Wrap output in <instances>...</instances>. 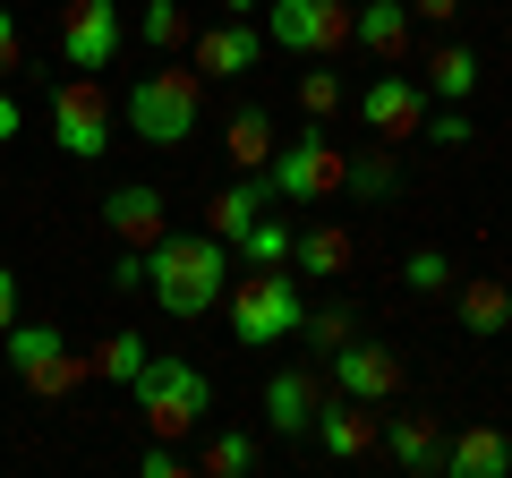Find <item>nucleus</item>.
<instances>
[{"label": "nucleus", "mask_w": 512, "mask_h": 478, "mask_svg": "<svg viewBox=\"0 0 512 478\" xmlns=\"http://www.w3.org/2000/svg\"><path fill=\"white\" fill-rule=\"evenodd\" d=\"M120 0H69L60 9V60L69 69H86V77H103L111 60H120Z\"/></svg>", "instance_id": "nucleus-9"}, {"label": "nucleus", "mask_w": 512, "mask_h": 478, "mask_svg": "<svg viewBox=\"0 0 512 478\" xmlns=\"http://www.w3.org/2000/svg\"><path fill=\"white\" fill-rule=\"evenodd\" d=\"M128 393H137V410H146L154 436H197V427L214 419V385H205L197 359H146Z\"/></svg>", "instance_id": "nucleus-4"}, {"label": "nucleus", "mask_w": 512, "mask_h": 478, "mask_svg": "<svg viewBox=\"0 0 512 478\" xmlns=\"http://www.w3.org/2000/svg\"><path fill=\"white\" fill-rule=\"evenodd\" d=\"M350 265H359V248H350L342 222H308V231H291V274H308V282H342Z\"/></svg>", "instance_id": "nucleus-17"}, {"label": "nucleus", "mask_w": 512, "mask_h": 478, "mask_svg": "<svg viewBox=\"0 0 512 478\" xmlns=\"http://www.w3.org/2000/svg\"><path fill=\"white\" fill-rule=\"evenodd\" d=\"M154 359V342L146 333H111L103 350H94V376H111V385H137V368Z\"/></svg>", "instance_id": "nucleus-26"}, {"label": "nucleus", "mask_w": 512, "mask_h": 478, "mask_svg": "<svg viewBox=\"0 0 512 478\" xmlns=\"http://www.w3.org/2000/svg\"><path fill=\"white\" fill-rule=\"evenodd\" d=\"M120 120H128L137 146H188L197 120H205V77L197 69H171V60H146V77H137L128 103H120Z\"/></svg>", "instance_id": "nucleus-2"}, {"label": "nucleus", "mask_w": 512, "mask_h": 478, "mask_svg": "<svg viewBox=\"0 0 512 478\" xmlns=\"http://www.w3.org/2000/svg\"><path fill=\"white\" fill-rule=\"evenodd\" d=\"M197 470H205V478H248V470H256V436H214V444L197 453Z\"/></svg>", "instance_id": "nucleus-31"}, {"label": "nucleus", "mask_w": 512, "mask_h": 478, "mask_svg": "<svg viewBox=\"0 0 512 478\" xmlns=\"http://www.w3.org/2000/svg\"><path fill=\"white\" fill-rule=\"evenodd\" d=\"M137 470H146V478H188V470H197V461H188V453H180V444H171V436H154Z\"/></svg>", "instance_id": "nucleus-32"}, {"label": "nucleus", "mask_w": 512, "mask_h": 478, "mask_svg": "<svg viewBox=\"0 0 512 478\" xmlns=\"http://www.w3.org/2000/svg\"><path fill=\"white\" fill-rule=\"evenodd\" d=\"M512 470V436L495 419H470L461 436H444V478H504Z\"/></svg>", "instance_id": "nucleus-16"}, {"label": "nucleus", "mask_w": 512, "mask_h": 478, "mask_svg": "<svg viewBox=\"0 0 512 478\" xmlns=\"http://www.w3.org/2000/svg\"><path fill=\"white\" fill-rule=\"evenodd\" d=\"M231 257H239V265H291V222H274V214H256L248 231L231 239Z\"/></svg>", "instance_id": "nucleus-25"}, {"label": "nucleus", "mask_w": 512, "mask_h": 478, "mask_svg": "<svg viewBox=\"0 0 512 478\" xmlns=\"http://www.w3.org/2000/svg\"><path fill=\"white\" fill-rule=\"evenodd\" d=\"M410 35H419V18H410L402 0H350V43L376 60H410Z\"/></svg>", "instance_id": "nucleus-15"}, {"label": "nucleus", "mask_w": 512, "mask_h": 478, "mask_svg": "<svg viewBox=\"0 0 512 478\" xmlns=\"http://www.w3.org/2000/svg\"><path fill=\"white\" fill-rule=\"evenodd\" d=\"M188 52H197V77H248L256 60H265V26H239V18L197 26V35H188Z\"/></svg>", "instance_id": "nucleus-12"}, {"label": "nucleus", "mask_w": 512, "mask_h": 478, "mask_svg": "<svg viewBox=\"0 0 512 478\" xmlns=\"http://www.w3.org/2000/svg\"><path fill=\"white\" fill-rule=\"evenodd\" d=\"M427 120V86L419 77H367L359 86V129L384 137V146H402V137H419Z\"/></svg>", "instance_id": "nucleus-11"}, {"label": "nucleus", "mask_w": 512, "mask_h": 478, "mask_svg": "<svg viewBox=\"0 0 512 478\" xmlns=\"http://www.w3.org/2000/svg\"><path fill=\"white\" fill-rule=\"evenodd\" d=\"M171 205H163V188H146V180H128V188H111L103 197V231L120 239V248H154V239L171 231Z\"/></svg>", "instance_id": "nucleus-13"}, {"label": "nucleus", "mask_w": 512, "mask_h": 478, "mask_svg": "<svg viewBox=\"0 0 512 478\" xmlns=\"http://www.w3.org/2000/svg\"><path fill=\"white\" fill-rule=\"evenodd\" d=\"M239 9H265V0H222V18H239Z\"/></svg>", "instance_id": "nucleus-39"}, {"label": "nucleus", "mask_w": 512, "mask_h": 478, "mask_svg": "<svg viewBox=\"0 0 512 478\" xmlns=\"http://www.w3.org/2000/svg\"><path fill=\"white\" fill-rule=\"evenodd\" d=\"M299 333H308L316 350H342L350 333H359V316H350V299H325V308H308V316H299Z\"/></svg>", "instance_id": "nucleus-30"}, {"label": "nucleus", "mask_w": 512, "mask_h": 478, "mask_svg": "<svg viewBox=\"0 0 512 478\" xmlns=\"http://www.w3.org/2000/svg\"><path fill=\"white\" fill-rule=\"evenodd\" d=\"M393 188H402V171H393V154H359V163L342 171V197H393Z\"/></svg>", "instance_id": "nucleus-28"}, {"label": "nucleus", "mask_w": 512, "mask_h": 478, "mask_svg": "<svg viewBox=\"0 0 512 478\" xmlns=\"http://www.w3.org/2000/svg\"><path fill=\"white\" fill-rule=\"evenodd\" d=\"M308 299H299L291 265H248V282H231V342L239 350H274L299 333Z\"/></svg>", "instance_id": "nucleus-3"}, {"label": "nucleus", "mask_w": 512, "mask_h": 478, "mask_svg": "<svg viewBox=\"0 0 512 478\" xmlns=\"http://www.w3.org/2000/svg\"><path fill=\"white\" fill-rule=\"evenodd\" d=\"M9 137H18V94L0 86V146H9Z\"/></svg>", "instance_id": "nucleus-38"}, {"label": "nucleus", "mask_w": 512, "mask_h": 478, "mask_svg": "<svg viewBox=\"0 0 512 478\" xmlns=\"http://www.w3.org/2000/svg\"><path fill=\"white\" fill-rule=\"evenodd\" d=\"M342 171H350V154L333 146L325 120H308L291 146H274V163H265V188H274V197H291V205H325V197H342Z\"/></svg>", "instance_id": "nucleus-5"}, {"label": "nucleus", "mask_w": 512, "mask_h": 478, "mask_svg": "<svg viewBox=\"0 0 512 478\" xmlns=\"http://www.w3.org/2000/svg\"><path fill=\"white\" fill-rule=\"evenodd\" d=\"M265 43L299 60H333L350 43V0H265Z\"/></svg>", "instance_id": "nucleus-8"}, {"label": "nucleus", "mask_w": 512, "mask_h": 478, "mask_svg": "<svg viewBox=\"0 0 512 478\" xmlns=\"http://www.w3.org/2000/svg\"><path fill=\"white\" fill-rule=\"evenodd\" d=\"M111 291H146V248H120L111 257Z\"/></svg>", "instance_id": "nucleus-34"}, {"label": "nucleus", "mask_w": 512, "mask_h": 478, "mask_svg": "<svg viewBox=\"0 0 512 478\" xmlns=\"http://www.w3.org/2000/svg\"><path fill=\"white\" fill-rule=\"evenodd\" d=\"M410 18H461V0H402Z\"/></svg>", "instance_id": "nucleus-37"}, {"label": "nucleus", "mask_w": 512, "mask_h": 478, "mask_svg": "<svg viewBox=\"0 0 512 478\" xmlns=\"http://www.w3.org/2000/svg\"><path fill=\"white\" fill-rule=\"evenodd\" d=\"M0 350H9V376H18L26 393H43V402H60V393H77L86 385V350H69L60 342V325H35V316H18V325L0 333Z\"/></svg>", "instance_id": "nucleus-6"}, {"label": "nucleus", "mask_w": 512, "mask_h": 478, "mask_svg": "<svg viewBox=\"0 0 512 478\" xmlns=\"http://www.w3.org/2000/svg\"><path fill=\"white\" fill-rule=\"evenodd\" d=\"M402 282H410L419 299H444V291H453V257H444V248H410V257H402Z\"/></svg>", "instance_id": "nucleus-29"}, {"label": "nucleus", "mask_w": 512, "mask_h": 478, "mask_svg": "<svg viewBox=\"0 0 512 478\" xmlns=\"http://www.w3.org/2000/svg\"><path fill=\"white\" fill-rule=\"evenodd\" d=\"M188 35H197V26H188V9H180V0H137V43H146L154 60H163V52H180Z\"/></svg>", "instance_id": "nucleus-24"}, {"label": "nucleus", "mask_w": 512, "mask_h": 478, "mask_svg": "<svg viewBox=\"0 0 512 478\" xmlns=\"http://www.w3.org/2000/svg\"><path fill=\"white\" fill-rule=\"evenodd\" d=\"M461 291V333H470V342H495V333L512 325V282H453Z\"/></svg>", "instance_id": "nucleus-22"}, {"label": "nucleus", "mask_w": 512, "mask_h": 478, "mask_svg": "<svg viewBox=\"0 0 512 478\" xmlns=\"http://www.w3.org/2000/svg\"><path fill=\"white\" fill-rule=\"evenodd\" d=\"M419 129H427V146H470V111H436V120H419Z\"/></svg>", "instance_id": "nucleus-33"}, {"label": "nucleus", "mask_w": 512, "mask_h": 478, "mask_svg": "<svg viewBox=\"0 0 512 478\" xmlns=\"http://www.w3.org/2000/svg\"><path fill=\"white\" fill-rule=\"evenodd\" d=\"M376 436H384V453H393V470H410V478L444 470V427L436 419H376Z\"/></svg>", "instance_id": "nucleus-19"}, {"label": "nucleus", "mask_w": 512, "mask_h": 478, "mask_svg": "<svg viewBox=\"0 0 512 478\" xmlns=\"http://www.w3.org/2000/svg\"><path fill=\"white\" fill-rule=\"evenodd\" d=\"M274 146H282V129H274V111H265V103H239L231 120H222V154H231L239 171H265Z\"/></svg>", "instance_id": "nucleus-20"}, {"label": "nucleus", "mask_w": 512, "mask_h": 478, "mask_svg": "<svg viewBox=\"0 0 512 478\" xmlns=\"http://www.w3.org/2000/svg\"><path fill=\"white\" fill-rule=\"evenodd\" d=\"M350 103V86H342V69H333V60H316L308 77H299V111H308V120H333V111Z\"/></svg>", "instance_id": "nucleus-27"}, {"label": "nucleus", "mask_w": 512, "mask_h": 478, "mask_svg": "<svg viewBox=\"0 0 512 478\" xmlns=\"http://www.w3.org/2000/svg\"><path fill=\"white\" fill-rule=\"evenodd\" d=\"M316 402H325V385H316L308 368L265 376V427H274V436H308V427H316Z\"/></svg>", "instance_id": "nucleus-18"}, {"label": "nucleus", "mask_w": 512, "mask_h": 478, "mask_svg": "<svg viewBox=\"0 0 512 478\" xmlns=\"http://www.w3.org/2000/svg\"><path fill=\"white\" fill-rule=\"evenodd\" d=\"M265 205H274V188H265V171H248V180H231V188H214V205H205V231H214L222 248H231V239L248 231V222L265 214Z\"/></svg>", "instance_id": "nucleus-21"}, {"label": "nucleus", "mask_w": 512, "mask_h": 478, "mask_svg": "<svg viewBox=\"0 0 512 478\" xmlns=\"http://www.w3.org/2000/svg\"><path fill=\"white\" fill-rule=\"evenodd\" d=\"M18 325V274H9V265H0V333Z\"/></svg>", "instance_id": "nucleus-36"}, {"label": "nucleus", "mask_w": 512, "mask_h": 478, "mask_svg": "<svg viewBox=\"0 0 512 478\" xmlns=\"http://www.w3.org/2000/svg\"><path fill=\"white\" fill-rule=\"evenodd\" d=\"M325 376H333V393H350V402H367V410H384L402 393V359L376 350V342H359V333H350L342 350H325Z\"/></svg>", "instance_id": "nucleus-10"}, {"label": "nucleus", "mask_w": 512, "mask_h": 478, "mask_svg": "<svg viewBox=\"0 0 512 478\" xmlns=\"http://www.w3.org/2000/svg\"><path fill=\"white\" fill-rule=\"evenodd\" d=\"M52 146L69 154V163H103L111 154V94H103V77L69 69L52 86Z\"/></svg>", "instance_id": "nucleus-7"}, {"label": "nucleus", "mask_w": 512, "mask_h": 478, "mask_svg": "<svg viewBox=\"0 0 512 478\" xmlns=\"http://www.w3.org/2000/svg\"><path fill=\"white\" fill-rule=\"evenodd\" d=\"M26 60V35H18V9H0V77H18Z\"/></svg>", "instance_id": "nucleus-35"}, {"label": "nucleus", "mask_w": 512, "mask_h": 478, "mask_svg": "<svg viewBox=\"0 0 512 478\" xmlns=\"http://www.w3.org/2000/svg\"><path fill=\"white\" fill-rule=\"evenodd\" d=\"M478 86H487V60H478L470 43H444V52H427V94H444V103H470Z\"/></svg>", "instance_id": "nucleus-23"}, {"label": "nucleus", "mask_w": 512, "mask_h": 478, "mask_svg": "<svg viewBox=\"0 0 512 478\" xmlns=\"http://www.w3.org/2000/svg\"><path fill=\"white\" fill-rule=\"evenodd\" d=\"M316 453L325 461H367V444H376V410L350 402V393H333V402H316Z\"/></svg>", "instance_id": "nucleus-14"}, {"label": "nucleus", "mask_w": 512, "mask_h": 478, "mask_svg": "<svg viewBox=\"0 0 512 478\" xmlns=\"http://www.w3.org/2000/svg\"><path fill=\"white\" fill-rule=\"evenodd\" d=\"M222 282H231V248L214 231H163L146 248V291L163 316H214L222 308Z\"/></svg>", "instance_id": "nucleus-1"}]
</instances>
